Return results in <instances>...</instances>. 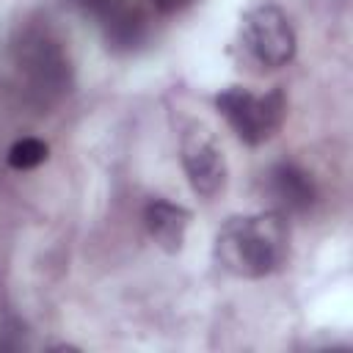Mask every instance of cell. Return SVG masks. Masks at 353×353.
I'll use <instances>...</instances> for the list:
<instances>
[{
    "label": "cell",
    "mask_w": 353,
    "mask_h": 353,
    "mask_svg": "<svg viewBox=\"0 0 353 353\" xmlns=\"http://www.w3.org/2000/svg\"><path fill=\"white\" fill-rule=\"evenodd\" d=\"M218 262L243 279L273 273L287 256V226L279 212L229 218L215 240Z\"/></svg>",
    "instance_id": "1"
},
{
    "label": "cell",
    "mask_w": 353,
    "mask_h": 353,
    "mask_svg": "<svg viewBox=\"0 0 353 353\" xmlns=\"http://www.w3.org/2000/svg\"><path fill=\"white\" fill-rule=\"evenodd\" d=\"M14 58L33 99L47 105L58 99L63 91H69V58L61 41L47 28H25L14 44Z\"/></svg>",
    "instance_id": "2"
},
{
    "label": "cell",
    "mask_w": 353,
    "mask_h": 353,
    "mask_svg": "<svg viewBox=\"0 0 353 353\" xmlns=\"http://www.w3.org/2000/svg\"><path fill=\"white\" fill-rule=\"evenodd\" d=\"M215 105L229 121V127L237 132V138L251 146L268 141L281 127L287 113V99L281 88H273L268 94H254L248 88L232 85L218 94Z\"/></svg>",
    "instance_id": "3"
},
{
    "label": "cell",
    "mask_w": 353,
    "mask_h": 353,
    "mask_svg": "<svg viewBox=\"0 0 353 353\" xmlns=\"http://www.w3.org/2000/svg\"><path fill=\"white\" fill-rule=\"evenodd\" d=\"M243 47L265 69H279L295 55V33L290 19L273 8L259 6L243 17Z\"/></svg>",
    "instance_id": "4"
},
{
    "label": "cell",
    "mask_w": 353,
    "mask_h": 353,
    "mask_svg": "<svg viewBox=\"0 0 353 353\" xmlns=\"http://www.w3.org/2000/svg\"><path fill=\"white\" fill-rule=\"evenodd\" d=\"M182 165H185V174L190 179V188L199 196H215L226 182L223 152L215 143V138L201 127H193L190 132H185V138H182Z\"/></svg>",
    "instance_id": "5"
},
{
    "label": "cell",
    "mask_w": 353,
    "mask_h": 353,
    "mask_svg": "<svg viewBox=\"0 0 353 353\" xmlns=\"http://www.w3.org/2000/svg\"><path fill=\"white\" fill-rule=\"evenodd\" d=\"M268 193L287 212H303L314 201V185L309 174L292 163H279L268 171Z\"/></svg>",
    "instance_id": "6"
},
{
    "label": "cell",
    "mask_w": 353,
    "mask_h": 353,
    "mask_svg": "<svg viewBox=\"0 0 353 353\" xmlns=\"http://www.w3.org/2000/svg\"><path fill=\"white\" fill-rule=\"evenodd\" d=\"M188 210H182L179 204H171L165 199H152L143 210V223L149 229V234L165 248V251H176L185 240V229H188Z\"/></svg>",
    "instance_id": "7"
},
{
    "label": "cell",
    "mask_w": 353,
    "mask_h": 353,
    "mask_svg": "<svg viewBox=\"0 0 353 353\" xmlns=\"http://www.w3.org/2000/svg\"><path fill=\"white\" fill-rule=\"evenodd\" d=\"M102 28H105L108 44L116 47V50H132L146 36V19H143V14L138 8H130L124 3H119V0L102 17Z\"/></svg>",
    "instance_id": "8"
},
{
    "label": "cell",
    "mask_w": 353,
    "mask_h": 353,
    "mask_svg": "<svg viewBox=\"0 0 353 353\" xmlns=\"http://www.w3.org/2000/svg\"><path fill=\"white\" fill-rule=\"evenodd\" d=\"M47 160V143L39 138H19L11 149H8V165L17 171H28L36 168Z\"/></svg>",
    "instance_id": "9"
},
{
    "label": "cell",
    "mask_w": 353,
    "mask_h": 353,
    "mask_svg": "<svg viewBox=\"0 0 353 353\" xmlns=\"http://www.w3.org/2000/svg\"><path fill=\"white\" fill-rule=\"evenodd\" d=\"M77 8H83L85 14H91V17H97V19H102L108 11H110V6L116 3V0H72Z\"/></svg>",
    "instance_id": "10"
},
{
    "label": "cell",
    "mask_w": 353,
    "mask_h": 353,
    "mask_svg": "<svg viewBox=\"0 0 353 353\" xmlns=\"http://www.w3.org/2000/svg\"><path fill=\"white\" fill-rule=\"evenodd\" d=\"M152 3H154V8H157L160 14H176V11L188 8L193 0H152Z\"/></svg>",
    "instance_id": "11"
}]
</instances>
